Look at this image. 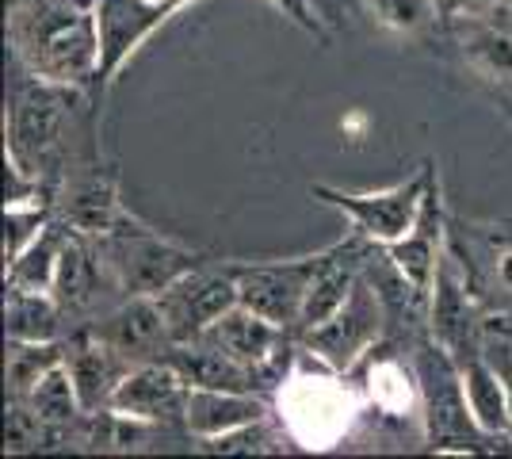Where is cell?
Returning <instances> with one entry per match:
<instances>
[{
	"mask_svg": "<svg viewBox=\"0 0 512 459\" xmlns=\"http://www.w3.org/2000/svg\"><path fill=\"white\" fill-rule=\"evenodd\" d=\"M92 12L100 31V81H111L130 62V54L169 16H176L169 4L157 0H96Z\"/></svg>",
	"mask_w": 512,
	"mask_h": 459,
	"instance_id": "obj_10",
	"label": "cell"
},
{
	"mask_svg": "<svg viewBox=\"0 0 512 459\" xmlns=\"http://www.w3.org/2000/svg\"><path fill=\"white\" fill-rule=\"evenodd\" d=\"M65 234L58 222L50 219L39 238L23 249L12 264H4V280L8 287H27V291H54V276H58V257H62Z\"/></svg>",
	"mask_w": 512,
	"mask_h": 459,
	"instance_id": "obj_26",
	"label": "cell"
},
{
	"mask_svg": "<svg viewBox=\"0 0 512 459\" xmlns=\"http://www.w3.org/2000/svg\"><path fill=\"white\" fill-rule=\"evenodd\" d=\"M428 299H432V333H436V341L455 352L459 333L470 322V287H467V272L459 268L451 249H444V261L436 268V280H432Z\"/></svg>",
	"mask_w": 512,
	"mask_h": 459,
	"instance_id": "obj_20",
	"label": "cell"
},
{
	"mask_svg": "<svg viewBox=\"0 0 512 459\" xmlns=\"http://www.w3.org/2000/svg\"><path fill=\"white\" fill-rule=\"evenodd\" d=\"M4 322L8 341H62V303L54 299V291L8 287Z\"/></svg>",
	"mask_w": 512,
	"mask_h": 459,
	"instance_id": "obj_23",
	"label": "cell"
},
{
	"mask_svg": "<svg viewBox=\"0 0 512 459\" xmlns=\"http://www.w3.org/2000/svg\"><path fill=\"white\" fill-rule=\"evenodd\" d=\"M363 391L371 398V406L386 417H421V383L417 372L406 368L394 356H379L367 364L363 375Z\"/></svg>",
	"mask_w": 512,
	"mask_h": 459,
	"instance_id": "obj_22",
	"label": "cell"
},
{
	"mask_svg": "<svg viewBox=\"0 0 512 459\" xmlns=\"http://www.w3.org/2000/svg\"><path fill=\"white\" fill-rule=\"evenodd\" d=\"M153 299H157L165 322H169L172 341H195L214 318H222L230 306L241 303L234 268H203V264H195L192 272L172 280Z\"/></svg>",
	"mask_w": 512,
	"mask_h": 459,
	"instance_id": "obj_9",
	"label": "cell"
},
{
	"mask_svg": "<svg viewBox=\"0 0 512 459\" xmlns=\"http://www.w3.org/2000/svg\"><path fill=\"white\" fill-rule=\"evenodd\" d=\"M413 372L421 383V429L425 440L432 444V452L440 456H470L474 444L490 440L478 421L470 414L467 387H463V368L451 356L448 345L432 341L417 352Z\"/></svg>",
	"mask_w": 512,
	"mask_h": 459,
	"instance_id": "obj_4",
	"label": "cell"
},
{
	"mask_svg": "<svg viewBox=\"0 0 512 459\" xmlns=\"http://www.w3.org/2000/svg\"><path fill=\"white\" fill-rule=\"evenodd\" d=\"M379 333H383V295L363 272L356 287L348 291V299L337 306V314L325 318L310 333H302V345L325 364H333L337 372H348L371 352Z\"/></svg>",
	"mask_w": 512,
	"mask_h": 459,
	"instance_id": "obj_6",
	"label": "cell"
},
{
	"mask_svg": "<svg viewBox=\"0 0 512 459\" xmlns=\"http://www.w3.org/2000/svg\"><path fill=\"white\" fill-rule=\"evenodd\" d=\"M165 360L184 375L188 387H207V391H253L256 375H260L253 368H245V364H237L234 356H226L222 349L207 345L203 337L176 341L165 352Z\"/></svg>",
	"mask_w": 512,
	"mask_h": 459,
	"instance_id": "obj_18",
	"label": "cell"
},
{
	"mask_svg": "<svg viewBox=\"0 0 512 459\" xmlns=\"http://www.w3.org/2000/svg\"><path fill=\"white\" fill-rule=\"evenodd\" d=\"M92 4L96 0H12V50L35 81L81 88L100 77V31Z\"/></svg>",
	"mask_w": 512,
	"mask_h": 459,
	"instance_id": "obj_1",
	"label": "cell"
},
{
	"mask_svg": "<svg viewBox=\"0 0 512 459\" xmlns=\"http://www.w3.org/2000/svg\"><path fill=\"white\" fill-rule=\"evenodd\" d=\"M157 4H169L172 12H180V8H184V4H192V0H157Z\"/></svg>",
	"mask_w": 512,
	"mask_h": 459,
	"instance_id": "obj_36",
	"label": "cell"
},
{
	"mask_svg": "<svg viewBox=\"0 0 512 459\" xmlns=\"http://www.w3.org/2000/svg\"><path fill=\"white\" fill-rule=\"evenodd\" d=\"M207 345L222 349L226 356H234L237 364L253 368V372H264L268 364H276V356L283 352V341H287V329L276 326L272 318L256 314L249 306H230L222 318H214L211 326L199 333Z\"/></svg>",
	"mask_w": 512,
	"mask_h": 459,
	"instance_id": "obj_14",
	"label": "cell"
},
{
	"mask_svg": "<svg viewBox=\"0 0 512 459\" xmlns=\"http://www.w3.org/2000/svg\"><path fill=\"white\" fill-rule=\"evenodd\" d=\"M188 383L184 375L172 368L169 360H150V364H138L123 375V383L111 394V406L115 414L134 417V421H146V425H165V421H184V406H188Z\"/></svg>",
	"mask_w": 512,
	"mask_h": 459,
	"instance_id": "obj_11",
	"label": "cell"
},
{
	"mask_svg": "<svg viewBox=\"0 0 512 459\" xmlns=\"http://www.w3.org/2000/svg\"><path fill=\"white\" fill-rule=\"evenodd\" d=\"M276 410L283 437L291 444H299L302 452H329L348 437L360 414V398L348 387L344 372L302 345L276 394Z\"/></svg>",
	"mask_w": 512,
	"mask_h": 459,
	"instance_id": "obj_2",
	"label": "cell"
},
{
	"mask_svg": "<svg viewBox=\"0 0 512 459\" xmlns=\"http://www.w3.org/2000/svg\"><path fill=\"white\" fill-rule=\"evenodd\" d=\"M50 226V203H16L4 207V264H12L31 241Z\"/></svg>",
	"mask_w": 512,
	"mask_h": 459,
	"instance_id": "obj_29",
	"label": "cell"
},
{
	"mask_svg": "<svg viewBox=\"0 0 512 459\" xmlns=\"http://www.w3.org/2000/svg\"><path fill=\"white\" fill-rule=\"evenodd\" d=\"M318 264L321 253H314V257H291V261L234 264L237 299H241V306L272 318L276 326L295 329Z\"/></svg>",
	"mask_w": 512,
	"mask_h": 459,
	"instance_id": "obj_8",
	"label": "cell"
},
{
	"mask_svg": "<svg viewBox=\"0 0 512 459\" xmlns=\"http://www.w3.org/2000/svg\"><path fill=\"white\" fill-rule=\"evenodd\" d=\"M268 4H276L283 16H291V20L299 23L302 31H310V35H325V27H321L318 12H314V4H310V0H268Z\"/></svg>",
	"mask_w": 512,
	"mask_h": 459,
	"instance_id": "obj_32",
	"label": "cell"
},
{
	"mask_svg": "<svg viewBox=\"0 0 512 459\" xmlns=\"http://www.w3.org/2000/svg\"><path fill=\"white\" fill-rule=\"evenodd\" d=\"M107 276L100 257H96V245H88L85 234H65L62 257H58V276H54V299L62 303V310H77L92 299V287L96 280Z\"/></svg>",
	"mask_w": 512,
	"mask_h": 459,
	"instance_id": "obj_24",
	"label": "cell"
},
{
	"mask_svg": "<svg viewBox=\"0 0 512 459\" xmlns=\"http://www.w3.org/2000/svg\"><path fill=\"white\" fill-rule=\"evenodd\" d=\"M199 448H203V452H214V456H264V452H276V433H272L268 417H260V421L241 425L234 433L199 440Z\"/></svg>",
	"mask_w": 512,
	"mask_h": 459,
	"instance_id": "obj_30",
	"label": "cell"
},
{
	"mask_svg": "<svg viewBox=\"0 0 512 459\" xmlns=\"http://www.w3.org/2000/svg\"><path fill=\"white\" fill-rule=\"evenodd\" d=\"M268 417V402L253 391H207L192 387L184 406V425L195 440H211L222 433H234L241 425H253Z\"/></svg>",
	"mask_w": 512,
	"mask_h": 459,
	"instance_id": "obj_16",
	"label": "cell"
},
{
	"mask_svg": "<svg viewBox=\"0 0 512 459\" xmlns=\"http://www.w3.org/2000/svg\"><path fill=\"white\" fill-rule=\"evenodd\" d=\"M58 211H62V222L73 230V234L96 238V234L111 230L115 219H119L127 207L119 203L115 188H111V180H104V176H88V180H77V184L65 188Z\"/></svg>",
	"mask_w": 512,
	"mask_h": 459,
	"instance_id": "obj_21",
	"label": "cell"
},
{
	"mask_svg": "<svg viewBox=\"0 0 512 459\" xmlns=\"http://www.w3.org/2000/svg\"><path fill=\"white\" fill-rule=\"evenodd\" d=\"M65 368H69L73 383H77V394L85 402V414L107 410L115 387L130 372L127 360L111 349L104 337H96V329L77 333L73 341H65Z\"/></svg>",
	"mask_w": 512,
	"mask_h": 459,
	"instance_id": "obj_15",
	"label": "cell"
},
{
	"mask_svg": "<svg viewBox=\"0 0 512 459\" xmlns=\"http://www.w3.org/2000/svg\"><path fill=\"white\" fill-rule=\"evenodd\" d=\"M493 272H497V284L512 291V245H505L501 253H497V261H493Z\"/></svg>",
	"mask_w": 512,
	"mask_h": 459,
	"instance_id": "obj_34",
	"label": "cell"
},
{
	"mask_svg": "<svg viewBox=\"0 0 512 459\" xmlns=\"http://www.w3.org/2000/svg\"><path fill=\"white\" fill-rule=\"evenodd\" d=\"M505 0H440V12L451 16V20H470V16H482V12H493L501 8Z\"/></svg>",
	"mask_w": 512,
	"mask_h": 459,
	"instance_id": "obj_33",
	"label": "cell"
},
{
	"mask_svg": "<svg viewBox=\"0 0 512 459\" xmlns=\"http://www.w3.org/2000/svg\"><path fill=\"white\" fill-rule=\"evenodd\" d=\"M62 92V85L35 81L12 100V111H8V150H4V157L16 161L23 173L35 176V180H43L54 153L62 146Z\"/></svg>",
	"mask_w": 512,
	"mask_h": 459,
	"instance_id": "obj_7",
	"label": "cell"
},
{
	"mask_svg": "<svg viewBox=\"0 0 512 459\" xmlns=\"http://www.w3.org/2000/svg\"><path fill=\"white\" fill-rule=\"evenodd\" d=\"M363 8L371 12V20L394 31V35H406L417 39L436 27V20L444 16L440 12V0H363Z\"/></svg>",
	"mask_w": 512,
	"mask_h": 459,
	"instance_id": "obj_28",
	"label": "cell"
},
{
	"mask_svg": "<svg viewBox=\"0 0 512 459\" xmlns=\"http://www.w3.org/2000/svg\"><path fill=\"white\" fill-rule=\"evenodd\" d=\"M96 337H104L130 368L150 364V360H165V352L176 345L169 322H165L153 295H127V303L119 310H111L104 322H96Z\"/></svg>",
	"mask_w": 512,
	"mask_h": 459,
	"instance_id": "obj_12",
	"label": "cell"
},
{
	"mask_svg": "<svg viewBox=\"0 0 512 459\" xmlns=\"http://www.w3.org/2000/svg\"><path fill=\"white\" fill-rule=\"evenodd\" d=\"M455 31L470 66L490 81H512V0L482 16L455 20Z\"/></svg>",
	"mask_w": 512,
	"mask_h": 459,
	"instance_id": "obj_17",
	"label": "cell"
},
{
	"mask_svg": "<svg viewBox=\"0 0 512 459\" xmlns=\"http://www.w3.org/2000/svg\"><path fill=\"white\" fill-rule=\"evenodd\" d=\"M92 245H96V257L104 264L107 280L123 295H157L199 264L195 249L157 234L130 211H123L111 230L96 234Z\"/></svg>",
	"mask_w": 512,
	"mask_h": 459,
	"instance_id": "obj_3",
	"label": "cell"
},
{
	"mask_svg": "<svg viewBox=\"0 0 512 459\" xmlns=\"http://www.w3.org/2000/svg\"><path fill=\"white\" fill-rule=\"evenodd\" d=\"M46 429L39 414L23 402V398H8V417H4V452H12V456H20V452H35V448H43L46 440Z\"/></svg>",
	"mask_w": 512,
	"mask_h": 459,
	"instance_id": "obj_31",
	"label": "cell"
},
{
	"mask_svg": "<svg viewBox=\"0 0 512 459\" xmlns=\"http://www.w3.org/2000/svg\"><path fill=\"white\" fill-rule=\"evenodd\" d=\"M501 360H493L497 368H501V379H505V394H509V421H512V349L509 345H501Z\"/></svg>",
	"mask_w": 512,
	"mask_h": 459,
	"instance_id": "obj_35",
	"label": "cell"
},
{
	"mask_svg": "<svg viewBox=\"0 0 512 459\" xmlns=\"http://www.w3.org/2000/svg\"><path fill=\"white\" fill-rule=\"evenodd\" d=\"M459 368H463V387H467L470 414L478 421V429L490 440L512 437L509 394H505L501 368L493 364L486 352H470L467 360H459Z\"/></svg>",
	"mask_w": 512,
	"mask_h": 459,
	"instance_id": "obj_19",
	"label": "cell"
},
{
	"mask_svg": "<svg viewBox=\"0 0 512 459\" xmlns=\"http://www.w3.org/2000/svg\"><path fill=\"white\" fill-rule=\"evenodd\" d=\"M65 360V341H8V398H27Z\"/></svg>",
	"mask_w": 512,
	"mask_h": 459,
	"instance_id": "obj_27",
	"label": "cell"
},
{
	"mask_svg": "<svg viewBox=\"0 0 512 459\" xmlns=\"http://www.w3.org/2000/svg\"><path fill=\"white\" fill-rule=\"evenodd\" d=\"M432 165H421L413 176L390 184V188H375V192H341L329 184H314V196L325 199L329 207L344 211L352 226L360 230L363 238H371L375 245H394L413 230V222L425 207V196L432 188Z\"/></svg>",
	"mask_w": 512,
	"mask_h": 459,
	"instance_id": "obj_5",
	"label": "cell"
},
{
	"mask_svg": "<svg viewBox=\"0 0 512 459\" xmlns=\"http://www.w3.org/2000/svg\"><path fill=\"white\" fill-rule=\"evenodd\" d=\"M444 199H440V180H432L425 196V207L413 222L402 241L386 245V261L398 268L402 284H409V291L417 299H428L432 280H436V268L444 261Z\"/></svg>",
	"mask_w": 512,
	"mask_h": 459,
	"instance_id": "obj_13",
	"label": "cell"
},
{
	"mask_svg": "<svg viewBox=\"0 0 512 459\" xmlns=\"http://www.w3.org/2000/svg\"><path fill=\"white\" fill-rule=\"evenodd\" d=\"M23 402L39 414V421H43L50 433H65V429H73V425L85 421V402L77 394V383H73V375L65 368V360L58 368H50L39 379V387L27 394Z\"/></svg>",
	"mask_w": 512,
	"mask_h": 459,
	"instance_id": "obj_25",
	"label": "cell"
}]
</instances>
